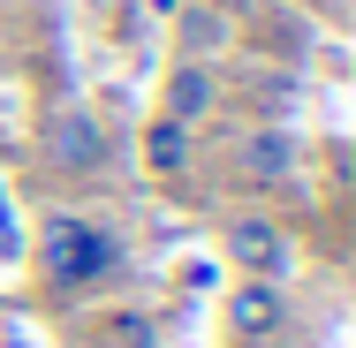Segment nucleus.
I'll return each mask as SVG.
<instances>
[{
  "instance_id": "7",
  "label": "nucleus",
  "mask_w": 356,
  "mask_h": 348,
  "mask_svg": "<svg viewBox=\"0 0 356 348\" xmlns=\"http://www.w3.org/2000/svg\"><path fill=\"white\" fill-rule=\"evenodd\" d=\"M144 167H152V174H182V167H190V129L159 114V122L144 129Z\"/></svg>"
},
{
  "instance_id": "9",
  "label": "nucleus",
  "mask_w": 356,
  "mask_h": 348,
  "mask_svg": "<svg viewBox=\"0 0 356 348\" xmlns=\"http://www.w3.org/2000/svg\"><path fill=\"white\" fill-rule=\"evenodd\" d=\"M220 38V15H190V46H213Z\"/></svg>"
},
{
  "instance_id": "2",
  "label": "nucleus",
  "mask_w": 356,
  "mask_h": 348,
  "mask_svg": "<svg viewBox=\"0 0 356 348\" xmlns=\"http://www.w3.org/2000/svg\"><path fill=\"white\" fill-rule=\"evenodd\" d=\"M46 167L54 174H99L106 167V129L83 114V106H61L46 122Z\"/></svg>"
},
{
  "instance_id": "6",
  "label": "nucleus",
  "mask_w": 356,
  "mask_h": 348,
  "mask_svg": "<svg viewBox=\"0 0 356 348\" xmlns=\"http://www.w3.org/2000/svg\"><path fill=\"white\" fill-rule=\"evenodd\" d=\"M213 106H220V83H213V69H205V61H175V69H167V106H159L167 122L197 129Z\"/></svg>"
},
{
  "instance_id": "8",
  "label": "nucleus",
  "mask_w": 356,
  "mask_h": 348,
  "mask_svg": "<svg viewBox=\"0 0 356 348\" xmlns=\"http://www.w3.org/2000/svg\"><path fill=\"white\" fill-rule=\"evenodd\" d=\"M15 242L23 235H15V212H8V190H0V258H15Z\"/></svg>"
},
{
  "instance_id": "5",
  "label": "nucleus",
  "mask_w": 356,
  "mask_h": 348,
  "mask_svg": "<svg viewBox=\"0 0 356 348\" xmlns=\"http://www.w3.org/2000/svg\"><path fill=\"white\" fill-rule=\"evenodd\" d=\"M296 159H303L296 129H250V137L235 144V167H243V182H258V190L296 182Z\"/></svg>"
},
{
  "instance_id": "10",
  "label": "nucleus",
  "mask_w": 356,
  "mask_h": 348,
  "mask_svg": "<svg viewBox=\"0 0 356 348\" xmlns=\"http://www.w3.org/2000/svg\"><path fill=\"white\" fill-rule=\"evenodd\" d=\"M114 333H122V348H144V341H152V326H144V318H122Z\"/></svg>"
},
{
  "instance_id": "3",
  "label": "nucleus",
  "mask_w": 356,
  "mask_h": 348,
  "mask_svg": "<svg viewBox=\"0 0 356 348\" xmlns=\"http://www.w3.org/2000/svg\"><path fill=\"white\" fill-rule=\"evenodd\" d=\"M227 333H235L243 348L281 341V333H288V295H281V280H243V288L227 295Z\"/></svg>"
},
{
  "instance_id": "1",
  "label": "nucleus",
  "mask_w": 356,
  "mask_h": 348,
  "mask_svg": "<svg viewBox=\"0 0 356 348\" xmlns=\"http://www.w3.org/2000/svg\"><path fill=\"white\" fill-rule=\"evenodd\" d=\"M122 265H129V250H122L114 227H99L83 212H46V227H38V273H46L54 295H83V288L114 280Z\"/></svg>"
},
{
  "instance_id": "4",
  "label": "nucleus",
  "mask_w": 356,
  "mask_h": 348,
  "mask_svg": "<svg viewBox=\"0 0 356 348\" xmlns=\"http://www.w3.org/2000/svg\"><path fill=\"white\" fill-rule=\"evenodd\" d=\"M227 258H235L250 280H281L288 273V235L273 227V219L243 212V219H227Z\"/></svg>"
}]
</instances>
